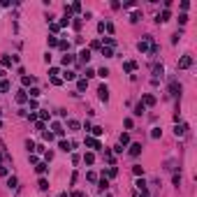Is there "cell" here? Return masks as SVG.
Listing matches in <instances>:
<instances>
[{
	"mask_svg": "<svg viewBox=\"0 0 197 197\" xmlns=\"http://www.w3.org/2000/svg\"><path fill=\"white\" fill-rule=\"evenodd\" d=\"M33 77H26V74H23V77H21V84H23V86H30V84H33Z\"/></svg>",
	"mask_w": 197,
	"mask_h": 197,
	"instance_id": "cell-27",
	"label": "cell"
},
{
	"mask_svg": "<svg viewBox=\"0 0 197 197\" xmlns=\"http://www.w3.org/2000/svg\"><path fill=\"white\" fill-rule=\"evenodd\" d=\"M116 174H118V169H116V167H109V169H107V176H111V179H114Z\"/></svg>",
	"mask_w": 197,
	"mask_h": 197,
	"instance_id": "cell-33",
	"label": "cell"
},
{
	"mask_svg": "<svg viewBox=\"0 0 197 197\" xmlns=\"http://www.w3.org/2000/svg\"><path fill=\"white\" fill-rule=\"evenodd\" d=\"M104 30H107V33H114V23H104Z\"/></svg>",
	"mask_w": 197,
	"mask_h": 197,
	"instance_id": "cell-40",
	"label": "cell"
},
{
	"mask_svg": "<svg viewBox=\"0 0 197 197\" xmlns=\"http://www.w3.org/2000/svg\"><path fill=\"white\" fill-rule=\"evenodd\" d=\"M35 169H37V174H44V172H46V162H37Z\"/></svg>",
	"mask_w": 197,
	"mask_h": 197,
	"instance_id": "cell-24",
	"label": "cell"
},
{
	"mask_svg": "<svg viewBox=\"0 0 197 197\" xmlns=\"http://www.w3.org/2000/svg\"><path fill=\"white\" fill-rule=\"evenodd\" d=\"M26 100H28L26 90H19V93H16V102H19V104H23V102H26Z\"/></svg>",
	"mask_w": 197,
	"mask_h": 197,
	"instance_id": "cell-14",
	"label": "cell"
},
{
	"mask_svg": "<svg viewBox=\"0 0 197 197\" xmlns=\"http://www.w3.org/2000/svg\"><path fill=\"white\" fill-rule=\"evenodd\" d=\"M102 56H104V58H111V56H114V51H111L109 46H102Z\"/></svg>",
	"mask_w": 197,
	"mask_h": 197,
	"instance_id": "cell-26",
	"label": "cell"
},
{
	"mask_svg": "<svg viewBox=\"0 0 197 197\" xmlns=\"http://www.w3.org/2000/svg\"><path fill=\"white\" fill-rule=\"evenodd\" d=\"M107 186H109V181H107V179H102V181H100V183H98V188H100V190H104V188H107Z\"/></svg>",
	"mask_w": 197,
	"mask_h": 197,
	"instance_id": "cell-36",
	"label": "cell"
},
{
	"mask_svg": "<svg viewBox=\"0 0 197 197\" xmlns=\"http://www.w3.org/2000/svg\"><path fill=\"white\" fill-rule=\"evenodd\" d=\"M49 46H58V37H54V35L49 37Z\"/></svg>",
	"mask_w": 197,
	"mask_h": 197,
	"instance_id": "cell-37",
	"label": "cell"
},
{
	"mask_svg": "<svg viewBox=\"0 0 197 197\" xmlns=\"http://www.w3.org/2000/svg\"><path fill=\"white\" fill-rule=\"evenodd\" d=\"M86 179H88V181H98V176H95V172H88V174H86Z\"/></svg>",
	"mask_w": 197,
	"mask_h": 197,
	"instance_id": "cell-39",
	"label": "cell"
},
{
	"mask_svg": "<svg viewBox=\"0 0 197 197\" xmlns=\"http://www.w3.org/2000/svg\"><path fill=\"white\" fill-rule=\"evenodd\" d=\"M132 172H134V176H144V167H142V165H134Z\"/></svg>",
	"mask_w": 197,
	"mask_h": 197,
	"instance_id": "cell-20",
	"label": "cell"
},
{
	"mask_svg": "<svg viewBox=\"0 0 197 197\" xmlns=\"http://www.w3.org/2000/svg\"><path fill=\"white\" fill-rule=\"evenodd\" d=\"M51 128H54V132L58 134V137H63V132H65V130H63V125H60V123H54Z\"/></svg>",
	"mask_w": 197,
	"mask_h": 197,
	"instance_id": "cell-18",
	"label": "cell"
},
{
	"mask_svg": "<svg viewBox=\"0 0 197 197\" xmlns=\"http://www.w3.org/2000/svg\"><path fill=\"white\" fill-rule=\"evenodd\" d=\"M37 186H40V190H46V188H49V181H46V179H40Z\"/></svg>",
	"mask_w": 197,
	"mask_h": 197,
	"instance_id": "cell-32",
	"label": "cell"
},
{
	"mask_svg": "<svg viewBox=\"0 0 197 197\" xmlns=\"http://www.w3.org/2000/svg\"><path fill=\"white\" fill-rule=\"evenodd\" d=\"M40 118H42V121H46V118H51V116H49V111H40Z\"/></svg>",
	"mask_w": 197,
	"mask_h": 197,
	"instance_id": "cell-42",
	"label": "cell"
},
{
	"mask_svg": "<svg viewBox=\"0 0 197 197\" xmlns=\"http://www.w3.org/2000/svg\"><path fill=\"white\" fill-rule=\"evenodd\" d=\"M162 72H165V67L162 65H153V77L158 79V77H162Z\"/></svg>",
	"mask_w": 197,
	"mask_h": 197,
	"instance_id": "cell-12",
	"label": "cell"
},
{
	"mask_svg": "<svg viewBox=\"0 0 197 197\" xmlns=\"http://www.w3.org/2000/svg\"><path fill=\"white\" fill-rule=\"evenodd\" d=\"M72 197H88V195H86V193H79V190H77V193H72Z\"/></svg>",
	"mask_w": 197,
	"mask_h": 197,
	"instance_id": "cell-43",
	"label": "cell"
},
{
	"mask_svg": "<svg viewBox=\"0 0 197 197\" xmlns=\"http://www.w3.org/2000/svg\"><path fill=\"white\" fill-rule=\"evenodd\" d=\"M60 63H63V65H72V63H74V54H70V51H67V54L63 56V60H60Z\"/></svg>",
	"mask_w": 197,
	"mask_h": 197,
	"instance_id": "cell-8",
	"label": "cell"
},
{
	"mask_svg": "<svg viewBox=\"0 0 197 197\" xmlns=\"http://www.w3.org/2000/svg\"><path fill=\"white\" fill-rule=\"evenodd\" d=\"M139 153H142V144L137 142V144H132V146H130V155H139Z\"/></svg>",
	"mask_w": 197,
	"mask_h": 197,
	"instance_id": "cell-10",
	"label": "cell"
},
{
	"mask_svg": "<svg viewBox=\"0 0 197 197\" xmlns=\"http://www.w3.org/2000/svg\"><path fill=\"white\" fill-rule=\"evenodd\" d=\"M63 79H65V81H74V79H77V72L65 70V72H63Z\"/></svg>",
	"mask_w": 197,
	"mask_h": 197,
	"instance_id": "cell-7",
	"label": "cell"
},
{
	"mask_svg": "<svg viewBox=\"0 0 197 197\" xmlns=\"http://www.w3.org/2000/svg\"><path fill=\"white\" fill-rule=\"evenodd\" d=\"M139 19H142V14H139V12H132V16H130V21H132V23H137Z\"/></svg>",
	"mask_w": 197,
	"mask_h": 197,
	"instance_id": "cell-34",
	"label": "cell"
},
{
	"mask_svg": "<svg viewBox=\"0 0 197 197\" xmlns=\"http://www.w3.org/2000/svg\"><path fill=\"white\" fill-rule=\"evenodd\" d=\"M98 77H102V79H107V77H109V70H107V67H102V70H98Z\"/></svg>",
	"mask_w": 197,
	"mask_h": 197,
	"instance_id": "cell-31",
	"label": "cell"
},
{
	"mask_svg": "<svg viewBox=\"0 0 197 197\" xmlns=\"http://www.w3.org/2000/svg\"><path fill=\"white\" fill-rule=\"evenodd\" d=\"M58 46H60V49H70V42H65V40H63V42H58Z\"/></svg>",
	"mask_w": 197,
	"mask_h": 197,
	"instance_id": "cell-41",
	"label": "cell"
},
{
	"mask_svg": "<svg viewBox=\"0 0 197 197\" xmlns=\"http://www.w3.org/2000/svg\"><path fill=\"white\" fill-rule=\"evenodd\" d=\"M67 128H70V130H79V121H67Z\"/></svg>",
	"mask_w": 197,
	"mask_h": 197,
	"instance_id": "cell-28",
	"label": "cell"
},
{
	"mask_svg": "<svg viewBox=\"0 0 197 197\" xmlns=\"http://www.w3.org/2000/svg\"><path fill=\"white\" fill-rule=\"evenodd\" d=\"M144 111H146V107H144L142 102H139V104H137V107H134V114H137V116H142Z\"/></svg>",
	"mask_w": 197,
	"mask_h": 197,
	"instance_id": "cell-23",
	"label": "cell"
},
{
	"mask_svg": "<svg viewBox=\"0 0 197 197\" xmlns=\"http://www.w3.org/2000/svg\"><path fill=\"white\" fill-rule=\"evenodd\" d=\"M0 77H5V70H2V67H0Z\"/></svg>",
	"mask_w": 197,
	"mask_h": 197,
	"instance_id": "cell-45",
	"label": "cell"
},
{
	"mask_svg": "<svg viewBox=\"0 0 197 197\" xmlns=\"http://www.w3.org/2000/svg\"><path fill=\"white\" fill-rule=\"evenodd\" d=\"M158 23H165V21H169V9H165L162 14H158V19H155Z\"/></svg>",
	"mask_w": 197,
	"mask_h": 197,
	"instance_id": "cell-9",
	"label": "cell"
},
{
	"mask_svg": "<svg viewBox=\"0 0 197 197\" xmlns=\"http://www.w3.org/2000/svg\"><path fill=\"white\" fill-rule=\"evenodd\" d=\"M0 176H7V167H0Z\"/></svg>",
	"mask_w": 197,
	"mask_h": 197,
	"instance_id": "cell-44",
	"label": "cell"
},
{
	"mask_svg": "<svg viewBox=\"0 0 197 197\" xmlns=\"http://www.w3.org/2000/svg\"><path fill=\"white\" fill-rule=\"evenodd\" d=\"M7 90H9V84L5 79H0V93H7Z\"/></svg>",
	"mask_w": 197,
	"mask_h": 197,
	"instance_id": "cell-25",
	"label": "cell"
},
{
	"mask_svg": "<svg viewBox=\"0 0 197 197\" xmlns=\"http://www.w3.org/2000/svg\"><path fill=\"white\" fill-rule=\"evenodd\" d=\"M169 93H172V95H181V84L172 81V84H169Z\"/></svg>",
	"mask_w": 197,
	"mask_h": 197,
	"instance_id": "cell-5",
	"label": "cell"
},
{
	"mask_svg": "<svg viewBox=\"0 0 197 197\" xmlns=\"http://www.w3.org/2000/svg\"><path fill=\"white\" fill-rule=\"evenodd\" d=\"M142 104H144V107H153V104H155V95H151V93H144Z\"/></svg>",
	"mask_w": 197,
	"mask_h": 197,
	"instance_id": "cell-2",
	"label": "cell"
},
{
	"mask_svg": "<svg viewBox=\"0 0 197 197\" xmlns=\"http://www.w3.org/2000/svg\"><path fill=\"white\" fill-rule=\"evenodd\" d=\"M77 88H79V90H86V88H88V81H86V79H79V81H77Z\"/></svg>",
	"mask_w": 197,
	"mask_h": 197,
	"instance_id": "cell-19",
	"label": "cell"
},
{
	"mask_svg": "<svg viewBox=\"0 0 197 197\" xmlns=\"http://www.w3.org/2000/svg\"><path fill=\"white\" fill-rule=\"evenodd\" d=\"M79 58H81V63H88V60H90V51H88V49H84V51L79 54Z\"/></svg>",
	"mask_w": 197,
	"mask_h": 197,
	"instance_id": "cell-13",
	"label": "cell"
},
{
	"mask_svg": "<svg viewBox=\"0 0 197 197\" xmlns=\"http://www.w3.org/2000/svg\"><path fill=\"white\" fill-rule=\"evenodd\" d=\"M84 144H86V146H90V148H95V151H98V148H102L95 137H86V139H84Z\"/></svg>",
	"mask_w": 197,
	"mask_h": 197,
	"instance_id": "cell-3",
	"label": "cell"
},
{
	"mask_svg": "<svg viewBox=\"0 0 197 197\" xmlns=\"http://www.w3.org/2000/svg\"><path fill=\"white\" fill-rule=\"evenodd\" d=\"M160 134H162V130H160V128H153V130H151V137H153V139H158Z\"/></svg>",
	"mask_w": 197,
	"mask_h": 197,
	"instance_id": "cell-30",
	"label": "cell"
},
{
	"mask_svg": "<svg viewBox=\"0 0 197 197\" xmlns=\"http://www.w3.org/2000/svg\"><path fill=\"white\" fill-rule=\"evenodd\" d=\"M84 162H86V165H93V162H95V155H93V153H84Z\"/></svg>",
	"mask_w": 197,
	"mask_h": 197,
	"instance_id": "cell-17",
	"label": "cell"
},
{
	"mask_svg": "<svg viewBox=\"0 0 197 197\" xmlns=\"http://www.w3.org/2000/svg\"><path fill=\"white\" fill-rule=\"evenodd\" d=\"M30 95H33V98H40V95H42V90H40V88H30Z\"/></svg>",
	"mask_w": 197,
	"mask_h": 197,
	"instance_id": "cell-35",
	"label": "cell"
},
{
	"mask_svg": "<svg viewBox=\"0 0 197 197\" xmlns=\"http://www.w3.org/2000/svg\"><path fill=\"white\" fill-rule=\"evenodd\" d=\"M104 42H107V46H109V49H111V46L116 44V42H114V37H104Z\"/></svg>",
	"mask_w": 197,
	"mask_h": 197,
	"instance_id": "cell-38",
	"label": "cell"
},
{
	"mask_svg": "<svg viewBox=\"0 0 197 197\" xmlns=\"http://www.w3.org/2000/svg\"><path fill=\"white\" fill-rule=\"evenodd\" d=\"M186 130H188V125H186V123H181V125H176V128H174L176 137H183V134H186Z\"/></svg>",
	"mask_w": 197,
	"mask_h": 197,
	"instance_id": "cell-6",
	"label": "cell"
},
{
	"mask_svg": "<svg viewBox=\"0 0 197 197\" xmlns=\"http://www.w3.org/2000/svg\"><path fill=\"white\" fill-rule=\"evenodd\" d=\"M188 67H193V56H183L179 60V70H188Z\"/></svg>",
	"mask_w": 197,
	"mask_h": 197,
	"instance_id": "cell-1",
	"label": "cell"
},
{
	"mask_svg": "<svg viewBox=\"0 0 197 197\" xmlns=\"http://www.w3.org/2000/svg\"><path fill=\"white\" fill-rule=\"evenodd\" d=\"M58 148H60V151H72V144L65 142V139H60V142H58Z\"/></svg>",
	"mask_w": 197,
	"mask_h": 197,
	"instance_id": "cell-11",
	"label": "cell"
},
{
	"mask_svg": "<svg viewBox=\"0 0 197 197\" xmlns=\"http://www.w3.org/2000/svg\"><path fill=\"white\" fill-rule=\"evenodd\" d=\"M0 63H2V67H12V58H9V56H2Z\"/></svg>",
	"mask_w": 197,
	"mask_h": 197,
	"instance_id": "cell-22",
	"label": "cell"
},
{
	"mask_svg": "<svg viewBox=\"0 0 197 197\" xmlns=\"http://www.w3.org/2000/svg\"><path fill=\"white\" fill-rule=\"evenodd\" d=\"M98 95H100V100H104V102H107V100H109V88H107V86H100V88H98Z\"/></svg>",
	"mask_w": 197,
	"mask_h": 197,
	"instance_id": "cell-4",
	"label": "cell"
},
{
	"mask_svg": "<svg viewBox=\"0 0 197 197\" xmlns=\"http://www.w3.org/2000/svg\"><path fill=\"white\" fill-rule=\"evenodd\" d=\"M58 197H67V193H60V195H58Z\"/></svg>",
	"mask_w": 197,
	"mask_h": 197,
	"instance_id": "cell-46",
	"label": "cell"
},
{
	"mask_svg": "<svg viewBox=\"0 0 197 197\" xmlns=\"http://www.w3.org/2000/svg\"><path fill=\"white\" fill-rule=\"evenodd\" d=\"M118 144H121V146H125V144H130V134H128V132H123L121 137H118Z\"/></svg>",
	"mask_w": 197,
	"mask_h": 197,
	"instance_id": "cell-15",
	"label": "cell"
},
{
	"mask_svg": "<svg viewBox=\"0 0 197 197\" xmlns=\"http://www.w3.org/2000/svg\"><path fill=\"white\" fill-rule=\"evenodd\" d=\"M134 67H137V63H132V60L123 63V70H125V72H134Z\"/></svg>",
	"mask_w": 197,
	"mask_h": 197,
	"instance_id": "cell-16",
	"label": "cell"
},
{
	"mask_svg": "<svg viewBox=\"0 0 197 197\" xmlns=\"http://www.w3.org/2000/svg\"><path fill=\"white\" fill-rule=\"evenodd\" d=\"M16 183H19L16 176H9V179H7V186H9V188H16Z\"/></svg>",
	"mask_w": 197,
	"mask_h": 197,
	"instance_id": "cell-29",
	"label": "cell"
},
{
	"mask_svg": "<svg viewBox=\"0 0 197 197\" xmlns=\"http://www.w3.org/2000/svg\"><path fill=\"white\" fill-rule=\"evenodd\" d=\"M90 132L95 134V137H100V134H104V128H100V125H95V128H90Z\"/></svg>",
	"mask_w": 197,
	"mask_h": 197,
	"instance_id": "cell-21",
	"label": "cell"
}]
</instances>
